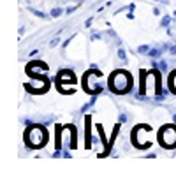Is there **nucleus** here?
I'll return each instance as SVG.
<instances>
[{
    "mask_svg": "<svg viewBox=\"0 0 176 169\" xmlns=\"http://www.w3.org/2000/svg\"><path fill=\"white\" fill-rule=\"evenodd\" d=\"M129 86H130V78L125 72L113 74V78H111V88L115 92H127Z\"/></svg>",
    "mask_w": 176,
    "mask_h": 169,
    "instance_id": "nucleus-1",
    "label": "nucleus"
}]
</instances>
